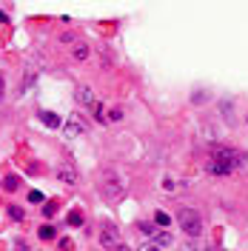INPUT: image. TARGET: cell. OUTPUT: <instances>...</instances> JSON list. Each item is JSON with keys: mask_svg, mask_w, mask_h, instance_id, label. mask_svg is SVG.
I'll list each match as a JSON object with an SVG mask.
<instances>
[{"mask_svg": "<svg viewBox=\"0 0 248 251\" xmlns=\"http://www.w3.org/2000/svg\"><path fill=\"white\" fill-rule=\"evenodd\" d=\"M246 157L240 154L231 146H214L211 149V160H208V172L214 177H225V174H234L240 166H243Z\"/></svg>", "mask_w": 248, "mask_h": 251, "instance_id": "obj_1", "label": "cell"}, {"mask_svg": "<svg viewBox=\"0 0 248 251\" xmlns=\"http://www.w3.org/2000/svg\"><path fill=\"white\" fill-rule=\"evenodd\" d=\"M100 191H103V197H109L111 203H117V200H123L125 194V183L117 177V172H106L103 174V180H100Z\"/></svg>", "mask_w": 248, "mask_h": 251, "instance_id": "obj_2", "label": "cell"}, {"mask_svg": "<svg viewBox=\"0 0 248 251\" xmlns=\"http://www.w3.org/2000/svg\"><path fill=\"white\" fill-rule=\"evenodd\" d=\"M177 223H180V228H183L188 237H200V231H202L200 211H194V208H183V211L177 214Z\"/></svg>", "mask_w": 248, "mask_h": 251, "instance_id": "obj_3", "label": "cell"}, {"mask_svg": "<svg viewBox=\"0 0 248 251\" xmlns=\"http://www.w3.org/2000/svg\"><path fill=\"white\" fill-rule=\"evenodd\" d=\"M83 131H86L83 114H80V111H72V114L66 117V123H63V134H66V137H80Z\"/></svg>", "mask_w": 248, "mask_h": 251, "instance_id": "obj_4", "label": "cell"}, {"mask_svg": "<svg viewBox=\"0 0 248 251\" xmlns=\"http://www.w3.org/2000/svg\"><path fill=\"white\" fill-rule=\"evenodd\" d=\"M100 243H103L106 249L120 246V228H117L114 223H103V226H100Z\"/></svg>", "mask_w": 248, "mask_h": 251, "instance_id": "obj_5", "label": "cell"}, {"mask_svg": "<svg viewBox=\"0 0 248 251\" xmlns=\"http://www.w3.org/2000/svg\"><path fill=\"white\" fill-rule=\"evenodd\" d=\"M74 97H77V103H83L86 109H94V106H97V100H94V92L89 89V86H77V89H74Z\"/></svg>", "mask_w": 248, "mask_h": 251, "instance_id": "obj_6", "label": "cell"}, {"mask_svg": "<svg viewBox=\"0 0 248 251\" xmlns=\"http://www.w3.org/2000/svg\"><path fill=\"white\" fill-rule=\"evenodd\" d=\"M63 183H69V186H74L77 183V172H74V166H60V172H57Z\"/></svg>", "mask_w": 248, "mask_h": 251, "instance_id": "obj_7", "label": "cell"}, {"mask_svg": "<svg viewBox=\"0 0 248 251\" xmlns=\"http://www.w3.org/2000/svg\"><path fill=\"white\" fill-rule=\"evenodd\" d=\"M200 140L211 143V146H217V131L211 128V123H202V126H200Z\"/></svg>", "mask_w": 248, "mask_h": 251, "instance_id": "obj_8", "label": "cell"}, {"mask_svg": "<svg viewBox=\"0 0 248 251\" xmlns=\"http://www.w3.org/2000/svg\"><path fill=\"white\" fill-rule=\"evenodd\" d=\"M37 117H40V120H43V123L49 126V128H60V117H57V114H51V111H37Z\"/></svg>", "mask_w": 248, "mask_h": 251, "instance_id": "obj_9", "label": "cell"}, {"mask_svg": "<svg viewBox=\"0 0 248 251\" xmlns=\"http://www.w3.org/2000/svg\"><path fill=\"white\" fill-rule=\"evenodd\" d=\"M220 109H223V114H225V123L234 126V103H231V100H223V103H220Z\"/></svg>", "mask_w": 248, "mask_h": 251, "instance_id": "obj_10", "label": "cell"}, {"mask_svg": "<svg viewBox=\"0 0 248 251\" xmlns=\"http://www.w3.org/2000/svg\"><path fill=\"white\" fill-rule=\"evenodd\" d=\"M151 243H154V246H160V249H163V246H169V243H171V237L166 234V231H160V234H151Z\"/></svg>", "mask_w": 248, "mask_h": 251, "instance_id": "obj_11", "label": "cell"}, {"mask_svg": "<svg viewBox=\"0 0 248 251\" xmlns=\"http://www.w3.org/2000/svg\"><path fill=\"white\" fill-rule=\"evenodd\" d=\"M86 57H89V46L86 43H77L74 46V60H86Z\"/></svg>", "mask_w": 248, "mask_h": 251, "instance_id": "obj_12", "label": "cell"}, {"mask_svg": "<svg viewBox=\"0 0 248 251\" xmlns=\"http://www.w3.org/2000/svg\"><path fill=\"white\" fill-rule=\"evenodd\" d=\"M9 217L17 220V223H20V220H26V217H23V208H20V205H9Z\"/></svg>", "mask_w": 248, "mask_h": 251, "instance_id": "obj_13", "label": "cell"}, {"mask_svg": "<svg viewBox=\"0 0 248 251\" xmlns=\"http://www.w3.org/2000/svg\"><path fill=\"white\" fill-rule=\"evenodd\" d=\"M177 251H202V249H200V243H197V240H188V243H183Z\"/></svg>", "mask_w": 248, "mask_h": 251, "instance_id": "obj_14", "label": "cell"}, {"mask_svg": "<svg viewBox=\"0 0 248 251\" xmlns=\"http://www.w3.org/2000/svg\"><path fill=\"white\" fill-rule=\"evenodd\" d=\"M3 186L9 188V191H15V188L20 186V177H15V174H12V177H6V180H3Z\"/></svg>", "mask_w": 248, "mask_h": 251, "instance_id": "obj_15", "label": "cell"}, {"mask_svg": "<svg viewBox=\"0 0 248 251\" xmlns=\"http://www.w3.org/2000/svg\"><path fill=\"white\" fill-rule=\"evenodd\" d=\"M29 203H46V197H43V191H29Z\"/></svg>", "mask_w": 248, "mask_h": 251, "instance_id": "obj_16", "label": "cell"}, {"mask_svg": "<svg viewBox=\"0 0 248 251\" xmlns=\"http://www.w3.org/2000/svg\"><path fill=\"white\" fill-rule=\"evenodd\" d=\"M154 223H157V226H169L171 217L166 214V211H157V214H154Z\"/></svg>", "mask_w": 248, "mask_h": 251, "instance_id": "obj_17", "label": "cell"}, {"mask_svg": "<svg viewBox=\"0 0 248 251\" xmlns=\"http://www.w3.org/2000/svg\"><path fill=\"white\" fill-rule=\"evenodd\" d=\"M137 251H163V249H160V246H154L151 240H146V243H140V246H137Z\"/></svg>", "mask_w": 248, "mask_h": 251, "instance_id": "obj_18", "label": "cell"}, {"mask_svg": "<svg viewBox=\"0 0 248 251\" xmlns=\"http://www.w3.org/2000/svg\"><path fill=\"white\" fill-rule=\"evenodd\" d=\"M80 223H83V214L80 211H72L69 214V226H80Z\"/></svg>", "mask_w": 248, "mask_h": 251, "instance_id": "obj_19", "label": "cell"}, {"mask_svg": "<svg viewBox=\"0 0 248 251\" xmlns=\"http://www.w3.org/2000/svg\"><path fill=\"white\" fill-rule=\"evenodd\" d=\"M40 237H43V240H51V237H54V228H51V226H43V228H40Z\"/></svg>", "mask_w": 248, "mask_h": 251, "instance_id": "obj_20", "label": "cell"}, {"mask_svg": "<svg viewBox=\"0 0 248 251\" xmlns=\"http://www.w3.org/2000/svg\"><path fill=\"white\" fill-rule=\"evenodd\" d=\"M191 100H194V103H197V100H205V92H194L191 94Z\"/></svg>", "mask_w": 248, "mask_h": 251, "instance_id": "obj_21", "label": "cell"}, {"mask_svg": "<svg viewBox=\"0 0 248 251\" xmlns=\"http://www.w3.org/2000/svg\"><path fill=\"white\" fill-rule=\"evenodd\" d=\"M109 251H128V246H123V243H120V246H114V249H109Z\"/></svg>", "mask_w": 248, "mask_h": 251, "instance_id": "obj_22", "label": "cell"}, {"mask_svg": "<svg viewBox=\"0 0 248 251\" xmlns=\"http://www.w3.org/2000/svg\"><path fill=\"white\" fill-rule=\"evenodd\" d=\"M6 20H9V17H6V12H0V23H6Z\"/></svg>", "mask_w": 248, "mask_h": 251, "instance_id": "obj_23", "label": "cell"}, {"mask_svg": "<svg viewBox=\"0 0 248 251\" xmlns=\"http://www.w3.org/2000/svg\"><path fill=\"white\" fill-rule=\"evenodd\" d=\"M3 89H6V86H3V77H0V100H3Z\"/></svg>", "mask_w": 248, "mask_h": 251, "instance_id": "obj_24", "label": "cell"}, {"mask_svg": "<svg viewBox=\"0 0 248 251\" xmlns=\"http://www.w3.org/2000/svg\"><path fill=\"white\" fill-rule=\"evenodd\" d=\"M246 123H248V117H246Z\"/></svg>", "mask_w": 248, "mask_h": 251, "instance_id": "obj_25", "label": "cell"}]
</instances>
